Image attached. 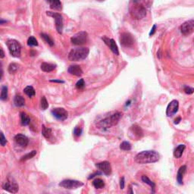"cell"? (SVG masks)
Here are the masks:
<instances>
[{
	"label": "cell",
	"instance_id": "21",
	"mask_svg": "<svg viewBox=\"0 0 194 194\" xmlns=\"http://www.w3.org/2000/svg\"><path fill=\"white\" fill-rule=\"evenodd\" d=\"M41 70L44 72H51V71H54L56 68V65L54 64L47 63V62H43L41 64Z\"/></svg>",
	"mask_w": 194,
	"mask_h": 194
},
{
	"label": "cell",
	"instance_id": "8",
	"mask_svg": "<svg viewBox=\"0 0 194 194\" xmlns=\"http://www.w3.org/2000/svg\"><path fill=\"white\" fill-rule=\"evenodd\" d=\"M119 41H120V43L121 46L127 48L133 47L134 43H135V40H134V37L130 33L126 32L121 34Z\"/></svg>",
	"mask_w": 194,
	"mask_h": 194
},
{
	"label": "cell",
	"instance_id": "17",
	"mask_svg": "<svg viewBox=\"0 0 194 194\" xmlns=\"http://www.w3.org/2000/svg\"><path fill=\"white\" fill-rule=\"evenodd\" d=\"M15 142L16 143V144L19 145L20 147H23V148H25L28 145V143H29V140H28L27 137L26 136L23 135V134H18L14 138Z\"/></svg>",
	"mask_w": 194,
	"mask_h": 194
},
{
	"label": "cell",
	"instance_id": "37",
	"mask_svg": "<svg viewBox=\"0 0 194 194\" xmlns=\"http://www.w3.org/2000/svg\"><path fill=\"white\" fill-rule=\"evenodd\" d=\"M84 86H85V83L83 79H80V80L77 82V83H76V87H77V89H83V88L84 87Z\"/></svg>",
	"mask_w": 194,
	"mask_h": 194
},
{
	"label": "cell",
	"instance_id": "15",
	"mask_svg": "<svg viewBox=\"0 0 194 194\" xmlns=\"http://www.w3.org/2000/svg\"><path fill=\"white\" fill-rule=\"evenodd\" d=\"M102 40H103L104 43L110 48V50H112L113 53L115 55H117L118 56L119 55V51H118V48L117 44H116L115 41L113 39H110L107 37H102Z\"/></svg>",
	"mask_w": 194,
	"mask_h": 194
},
{
	"label": "cell",
	"instance_id": "45",
	"mask_svg": "<svg viewBox=\"0 0 194 194\" xmlns=\"http://www.w3.org/2000/svg\"><path fill=\"white\" fill-rule=\"evenodd\" d=\"M180 120H181V118H180V117L177 118L175 119V121H174V124H178L179 122H180Z\"/></svg>",
	"mask_w": 194,
	"mask_h": 194
},
{
	"label": "cell",
	"instance_id": "40",
	"mask_svg": "<svg viewBox=\"0 0 194 194\" xmlns=\"http://www.w3.org/2000/svg\"><path fill=\"white\" fill-rule=\"evenodd\" d=\"M120 188L121 189L124 188V177H121L120 179Z\"/></svg>",
	"mask_w": 194,
	"mask_h": 194
},
{
	"label": "cell",
	"instance_id": "41",
	"mask_svg": "<svg viewBox=\"0 0 194 194\" xmlns=\"http://www.w3.org/2000/svg\"><path fill=\"white\" fill-rule=\"evenodd\" d=\"M102 173L101 172V171H97V172H95V173H94V174H91L90 176H89V177H88V179H91V178H93L94 177H95V175H99V174H102Z\"/></svg>",
	"mask_w": 194,
	"mask_h": 194
},
{
	"label": "cell",
	"instance_id": "35",
	"mask_svg": "<svg viewBox=\"0 0 194 194\" xmlns=\"http://www.w3.org/2000/svg\"><path fill=\"white\" fill-rule=\"evenodd\" d=\"M48 107H49V103L47 102V99H46V97L43 96L41 98V108L43 110H46L47 109Z\"/></svg>",
	"mask_w": 194,
	"mask_h": 194
},
{
	"label": "cell",
	"instance_id": "43",
	"mask_svg": "<svg viewBox=\"0 0 194 194\" xmlns=\"http://www.w3.org/2000/svg\"><path fill=\"white\" fill-rule=\"evenodd\" d=\"M1 56H0V58H1V59H3L4 57H5V53H4V51H3V50H2V48H1Z\"/></svg>",
	"mask_w": 194,
	"mask_h": 194
},
{
	"label": "cell",
	"instance_id": "25",
	"mask_svg": "<svg viewBox=\"0 0 194 194\" xmlns=\"http://www.w3.org/2000/svg\"><path fill=\"white\" fill-rule=\"evenodd\" d=\"M42 134H43L45 138L49 140L52 137V129L51 128H46L45 125H43L42 126Z\"/></svg>",
	"mask_w": 194,
	"mask_h": 194
},
{
	"label": "cell",
	"instance_id": "24",
	"mask_svg": "<svg viewBox=\"0 0 194 194\" xmlns=\"http://www.w3.org/2000/svg\"><path fill=\"white\" fill-rule=\"evenodd\" d=\"M20 117L21 123L23 126H27V125H28L31 123V118L28 117V115L25 112H21Z\"/></svg>",
	"mask_w": 194,
	"mask_h": 194
},
{
	"label": "cell",
	"instance_id": "33",
	"mask_svg": "<svg viewBox=\"0 0 194 194\" xmlns=\"http://www.w3.org/2000/svg\"><path fill=\"white\" fill-rule=\"evenodd\" d=\"M120 149L122 150H124V151H129L131 150V143L127 141L122 142L120 145Z\"/></svg>",
	"mask_w": 194,
	"mask_h": 194
},
{
	"label": "cell",
	"instance_id": "9",
	"mask_svg": "<svg viewBox=\"0 0 194 194\" xmlns=\"http://www.w3.org/2000/svg\"><path fill=\"white\" fill-rule=\"evenodd\" d=\"M2 188H3V189L11 192V193H16L18 191L19 186L14 179L8 177L2 183Z\"/></svg>",
	"mask_w": 194,
	"mask_h": 194
},
{
	"label": "cell",
	"instance_id": "13",
	"mask_svg": "<svg viewBox=\"0 0 194 194\" xmlns=\"http://www.w3.org/2000/svg\"><path fill=\"white\" fill-rule=\"evenodd\" d=\"M95 167L105 175L108 176L112 174V166L108 162H102L97 163Z\"/></svg>",
	"mask_w": 194,
	"mask_h": 194
},
{
	"label": "cell",
	"instance_id": "26",
	"mask_svg": "<svg viewBox=\"0 0 194 194\" xmlns=\"http://www.w3.org/2000/svg\"><path fill=\"white\" fill-rule=\"evenodd\" d=\"M24 93L26 94L28 97H30V98H32V97H34L36 94L35 89H34V88L31 86H26V87L24 89Z\"/></svg>",
	"mask_w": 194,
	"mask_h": 194
},
{
	"label": "cell",
	"instance_id": "2",
	"mask_svg": "<svg viewBox=\"0 0 194 194\" xmlns=\"http://www.w3.org/2000/svg\"><path fill=\"white\" fill-rule=\"evenodd\" d=\"M129 10L131 17L134 19L139 20L147 16V8L139 0H133Z\"/></svg>",
	"mask_w": 194,
	"mask_h": 194
},
{
	"label": "cell",
	"instance_id": "4",
	"mask_svg": "<svg viewBox=\"0 0 194 194\" xmlns=\"http://www.w3.org/2000/svg\"><path fill=\"white\" fill-rule=\"evenodd\" d=\"M89 53V50L87 47L74 48L70 51L68 54V59L71 62H80L86 59Z\"/></svg>",
	"mask_w": 194,
	"mask_h": 194
},
{
	"label": "cell",
	"instance_id": "47",
	"mask_svg": "<svg viewBox=\"0 0 194 194\" xmlns=\"http://www.w3.org/2000/svg\"><path fill=\"white\" fill-rule=\"evenodd\" d=\"M99 1H104V0H99Z\"/></svg>",
	"mask_w": 194,
	"mask_h": 194
},
{
	"label": "cell",
	"instance_id": "38",
	"mask_svg": "<svg viewBox=\"0 0 194 194\" xmlns=\"http://www.w3.org/2000/svg\"><path fill=\"white\" fill-rule=\"evenodd\" d=\"M183 90H184V92H186V94H192L194 92V88L190 87V86H184Z\"/></svg>",
	"mask_w": 194,
	"mask_h": 194
},
{
	"label": "cell",
	"instance_id": "31",
	"mask_svg": "<svg viewBox=\"0 0 194 194\" xmlns=\"http://www.w3.org/2000/svg\"><path fill=\"white\" fill-rule=\"evenodd\" d=\"M18 65L16 63H11L10 64L9 66H8V72L10 73V74H15V73H16L18 71Z\"/></svg>",
	"mask_w": 194,
	"mask_h": 194
},
{
	"label": "cell",
	"instance_id": "23",
	"mask_svg": "<svg viewBox=\"0 0 194 194\" xmlns=\"http://www.w3.org/2000/svg\"><path fill=\"white\" fill-rule=\"evenodd\" d=\"M14 104L17 107H22L25 105L24 98L20 95H17L15 96Z\"/></svg>",
	"mask_w": 194,
	"mask_h": 194
},
{
	"label": "cell",
	"instance_id": "16",
	"mask_svg": "<svg viewBox=\"0 0 194 194\" xmlns=\"http://www.w3.org/2000/svg\"><path fill=\"white\" fill-rule=\"evenodd\" d=\"M143 131L140 128V127H139L138 125L134 124L133 125L129 131V135L131 138L136 139V140H139L143 137Z\"/></svg>",
	"mask_w": 194,
	"mask_h": 194
},
{
	"label": "cell",
	"instance_id": "22",
	"mask_svg": "<svg viewBox=\"0 0 194 194\" xmlns=\"http://www.w3.org/2000/svg\"><path fill=\"white\" fill-rule=\"evenodd\" d=\"M185 148H186L185 145H183V144L179 145L178 147H177L174 151V157H175L176 159H179V158L181 157L182 155H183V151H184Z\"/></svg>",
	"mask_w": 194,
	"mask_h": 194
},
{
	"label": "cell",
	"instance_id": "39",
	"mask_svg": "<svg viewBox=\"0 0 194 194\" xmlns=\"http://www.w3.org/2000/svg\"><path fill=\"white\" fill-rule=\"evenodd\" d=\"M0 143H1V146H2V147H5V144L7 143L6 138L5 137V136H4L2 132L1 133V140H0Z\"/></svg>",
	"mask_w": 194,
	"mask_h": 194
},
{
	"label": "cell",
	"instance_id": "7",
	"mask_svg": "<svg viewBox=\"0 0 194 194\" xmlns=\"http://www.w3.org/2000/svg\"><path fill=\"white\" fill-rule=\"evenodd\" d=\"M46 14L47 15L51 16L54 18L56 22V31L59 34H62L63 31V17L62 15L57 12H53V11H46Z\"/></svg>",
	"mask_w": 194,
	"mask_h": 194
},
{
	"label": "cell",
	"instance_id": "5",
	"mask_svg": "<svg viewBox=\"0 0 194 194\" xmlns=\"http://www.w3.org/2000/svg\"><path fill=\"white\" fill-rule=\"evenodd\" d=\"M8 51L11 56L15 58H19L21 56V44L15 40H8L6 42Z\"/></svg>",
	"mask_w": 194,
	"mask_h": 194
},
{
	"label": "cell",
	"instance_id": "32",
	"mask_svg": "<svg viewBox=\"0 0 194 194\" xmlns=\"http://www.w3.org/2000/svg\"><path fill=\"white\" fill-rule=\"evenodd\" d=\"M27 45L31 47H33V46H38V42H37V40L34 37L31 36L28 38L27 40Z\"/></svg>",
	"mask_w": 194,
	"mask_h": 194
},
{
	"label": "cell",
	"instance_id": "30",
	"mask_svg": "<svg viewBox=\"0 0 194 194\" xmlns=\"http://www.w3.org/2000/svg\"><path fill=\"white\" fill-rule=\"evenodd\" d=\"M36 155H37V151L34 150V151L31 152V153H27V154L22 156L21 159V162H24V161H27L28 160V159H32V158H34Z\"/></svg>",
	"mask_w": 194,
	"mask_h": 194
},
{
	"label": "cell",
	"instance_id": "1",
	"mask_svg": "<svg viewBox=\"0 0 194 194\" xmlns=\"http://www.w3.org/2000/svg\"><path fill=\"white\" fill-rule=\"evenodd\" d=\"M134 160L138 164L154 163L159 160V155L153 150H147L139 153L134 158Z\"/></svg>",
	"mask_w": 194,
	"mask_h": 194
},
{
	"label": "cell",
	"instance_id": "34",
	"mask_svg": "<svg viewBox=\"0 0 194 194\" xmlns=\"http://www.w3.org/2000/svg\"><path fill=\"white\" fill-rule=\"evenodd\" d=\"M142 180H143V182H144L145 183H147V184L150 185V186H151L153 189H155V186H156V185H155V183H153V182L152 181V180H150V179L147 176L143 175V177H142Z\"/></svg>",
	"mask_w": 194,
	"mask_h": 194
},
{
	"label": "cell",
	"instance_id": "27",
	"mask_svg": "<svg viewBox=\"0 0 194 194\" xmlns=\"http://www.w3.org/2000/svg\"><path fill=\"white\" fill-rule=\"evenodd\" d=\"M92 185H93V186L95 189H102V188H103L105 186V183H104V181L102 179L97 178L93 180Z\"/></svg>",
	"mask_w": 194,
	"mask_h": 194
},
{
	"label": "cell",
	"instance_id": "14",
	"mask_svg": "<svg viewBox=\"0 0 194 194\" xmlns=\"http://www.w3.org/2000/svg\"><path fill=\"white\" fill-rule=\"evenodd\" d=\"M179 108V102L178 101L174 99L172 100L169 104H168V107L166 109V115L168 117H171L174 115V114L177 112Z\"/></svg>",
	"mask_w": 194,
	"mask_h": 194
},
{
	"label": "cell",
	"instance_id": "19",
	"mask_svg": "<svg viewBox=\"0 0 194 194\" xmlns=\"http://www.w3.org/2000/svg\"><path fill=\"white\" fill-rule=\"evenodd\" d=\"M46 2L50 4V6L53 10H62V4L60 0H46Z\"/></svg>",
	"mask_w": 194,
	"mask_h": 194
},
{
	"label": "cell",
	"instance_id": "44",
	"mask_svg": "<svg viewBox=\"0 0 194 194\" xmlns=\"http://www.w3.org/2000/svg\"><path fill=\"white\" fill-rule=\"evenodd\" d=\"M51 82H55V83H63L64 81L62 80H50Z\"/></svg>",
	"mask_w": 194,
	"mask_h": 194
},
{
	"label": "cell",
	"instance_id": "10",
	"mask_svg": "<svg viewBox=\"0 0 194 194\" xmlns=\"http://www.w3.org/2000/svg\"><path fill=\"white\" fill-rule=\"evenodd\" d=\"M59 185L60 186H62V187L65 188V189H77V188L80 187V186H83V183H82L81 181H79V180H70V179H68V180H62V182L59 183Z\"/></svg>",
	"mask_w": 194,
	"mask_h": 194
},
{
	"label": "cell",
	"instance_id": "29",
	"mask_svg": "<svg viewBox=\"0 0 194 194\" xmlns=\"http://www.w3.org/2000/svg\"><path fill=\"white\" fill-rule=\"evenodd\" d=\"M40 36H41V38L43 39L47 44L50 45V46H53V45H54V41H53V39L50 37V36H49L46 34H40Z\"/></svg>",
	"mask_w": 194,
	"mask_h": 194
},
{
	"label": "cell",
	"instance_id": "6",
	"mask_svg": "<svg viewBox=\"0 0 194 194\" xmlns=\"http://www.w3.org/2000/svg\"><path fill=\"white\" fill-rule=\"evenodd\" d=\"M88 34L86 31H80L71 37V42L76 46H81L87 41Z\"/></svg>",
	"mask_w": 194,
	"mask_h": 194
},
{
	"label": "cell",
	"instance_id": "11",
	"mask_svg": "<svg viewBox=\"0 0 194 194\" xmlns=\"http://www.w3.org/2000/svg\"><path fill=\"white\" fill-rule=\"evenodd\" d=\"M180 32L184 36H188L194 32V19L185 21L180 26Z\"/></svg>",
	"mask_w": 194,
	"mask_h": 194
},
{
	"label": "cell",
	"instance_id": "3",
	"mask_svg": "<svg viewBox=\"0 0 194 194\" xmlns=\"http://www.w3.org/2000/svg\"><path fill=\"white\" fill-rule=\"evenodd\" d=\"M122 114L119 112H116L113 113L111 115L108 116V117L105 118L102 120L99 121L98 123L96 124V126L100 129H108V128H112V127L115 126L118 123L119 120L121 118Z\"/></svg>",
	"mask_w": 194,
	"mask_h": 194
},
{
	"label": "cell",
	"instance_id": "12",
	"mask_svg": "<svg viewBox=\"0 0 194 194\" xmlns=\"http://www.w3.org/2000/svg\"><path fill=\"white\" fill-rule=\"evenodd\" d=\"M52 114L56 119L60 121H65L68 117V112L63 108H53L52 110Z\"/></svg>",
	"mask_w": 194,
	"mask_h": 194
},
{
	"label": "cell",
	"instance_id": "36",
	"mask_svg": "<svg viewBox=\"0 0 194 194\" xmlns=\"http://www.w3.org/2000/svg\"><path fill=\"white\" fill-rule=\"evenodd\" d=\"M73 133H74V135L75 137H80L82 134V128L79 126H76L74 128Z\"/></svg>",
	"mask_w": 194,
	"mask_h": 194
},
{
	"label": "cell",
	"instance_id": "42",
	"mask_svg": "<svg viewBox=\"0 0 194 194\" xmlns=\"http://www.w3.org/2000/svg\"><path fill=\"white\" fill-rule=\"evenodd\" d=\"M156 24H154V25H153V27H152L151 31H150V36L153 35V34H155V32H156Z\"/></svg>",
	"mask_w": 194,
	"mask_h": 194
},
{
	"label": "cell",
	"instance_id": "20",
	"mask_svg": "<svg viewBox=\"0 0 194 194\" xmlns=\"http://www.w3.org/2000/svg\"><path fill=\"white\" fill-rule=\"evenodd\" d=\"M186 171V165H183L179 168L178 171H177V180L179 184H183V176H184L185 173Z\"/></svg>",
	"mask_w": 194,
	"mask_h": 194
},
{
	"label": "cell",
	"instance_id": "18",
	"mask_svg": "<svg viewBox=\"0 0 194 194\" xmlns=\"http://www.w3.org/2000/svg\"><path fill=\"white\" fill-rule=\"evenodd\" d=\"M68 71L69 74H72V75L77 76V77H80L83 74V71H82L81 68H80L79 65H71V66L68 68Z\"/></svg>",
	"mask_w": 194,
	"mask_h": 194
},
{
	"label": "cell",
	"instance_id": "28",
	"mask_svg": "<svg viewBox=\"0 0 194 194\" xmlns=\"http://www.w3.org/2000/svg\"><path fill=\"white\" fill-rule=\"evenodd\" d=\"M0 99L2 101H5L8 99V87L5 85H3L1 89V95H0Z\"/></svg>",
	"mask_w": 194,
	"mask_h": 194
},
{
	"label": "cell",
	"instance_id": "46",
	"mask_svg": "<svg viewBox=\"0 0 194 194\" xmlns=\"http://www.w3.org/2000/svg\"><path fill=\"white\" fill-rule=\"evenodd\" d=\"M131 189H132V188H131V186H130V192H131V193H133V191L131 190Z\"/></svg>",
	"mask_w": 194,
	"mask_h": 194
}]
</instances>
